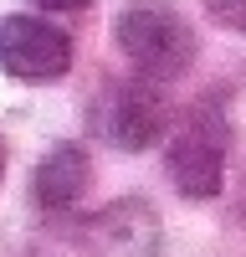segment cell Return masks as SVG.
<instances>
[{
	"instance_id": "cell-1",
	"label": "cell",
	"mask_w": 246,
	"mask_h": 257,
	"mask_svg": "<svg viewBox=\"0 0 246 257\" xmlns=\"http://www.w3.org/2000/svg\"><path fill=\"white\" fill-rule=\"evenodd\" d=\"M164 226L144 196H123L88 216H56L31 242V257H159Z\"/></svg>"
},
{
	"instance_id": "cell-2",
	"label": "cell",
	"mask_w": 246,
	"mask_h": 257,
	"mask_svg": "<svg viewBox=\"0 0 246 257\" xmlns=\"http://www.w3.org/2000/svg\"><path fill=\"white\" fill-rule=\"evenodd\" d=\"M113 41L128 57V67L144 82H154V88L180 77V72H190V62H195L190 21L174 6H164V0H134V6H123L118 21H113Z\"/></svg>"
},
{
	"instance_id": "cell-3",
	"label": "cell",
	"mask_w": 246,
	"mask_h": 257,
	"mask_svg": "<svg viewBox=\"0 0 246 257\" xmlns=\"http://www.w3.org/2000/svg\"><path fill=\"white\" fill-rule=\"evenodd\" d=\"M226 149H231V128H226L216 103H200V108L184 113V123L170 134L164 149V170H170V185L184 201H210L226 185Z\"/></svg>"
},
{
	"instance_id": "cell-4",
	"label": "cell",
	"mask_w": 246,
	"mask_h": 257,
	"mask_svg": "<svg viewBox=\"0 0 246 257\" xmlns=\"http://www.w3.org/2000/svg\"><path fill=\"white\" fill-rule=\"evenodd\" d=\"M164 123H170L164 118V93L154 82H144V77L108 82V88L92 98V128H98V139H108L113 149L138 155V149L159 144Z\"/></svg>"
},
{
	"instance_id": "cell-5",
	"label": "cell",
	"mask_w": 246,
	"mask_h": 257,
	"mask_svg": "<svg viewBox=\"0 0 246 257\" xmlns=\"http://www.w3.org/2000/svg\"><path fill=\"white\" fill-rule=\"evenodd\" d=\"M0 72L16 82H56L72 72V36L41 16H0Z\"/></svg>"
},
{
	"instance_id": "cell-6",
	"label": "cell",
	"mask_w": 246,
	"mask_h": 257,
	"mask_svg": "<svg viewBox=\"0 0 246 257\" xmlns=\"http://www.w3.org/2000/svg\"><path fill=\"white\" fill-rule=\"evenodd\" d=\"M88 180H92L88 149H82V144H56L52 155L36 165V175H31V196H36V206L56 221V216H67V211L82 201Z\"/></svg>"
},
{
	"instance_id": "cell-7",
	"label": "cell",
	"mask_w": 246,
	"mask_h": 257,
	"mask_svg": "<svg viewBox=\"0 0 246 257\" xmlns=\"http://www.w3.org/2000/svg\"><path fill=\"white\" fill-rule=\"evenodd\" d=\"M205 16H210L216 26L246 36V0H205Z\"/></svg>"
},
{
	"instance_id": "cell-8",
	"label": "cell",
	"mask_w": 246,
	"mask_h": 257,
	"mask_svg": "<svg viewBox=\"0 0 246 257\" xmlns=\"http://www.w3.org/2000/svg\"><path fill=\"white\" fill-rule=\"evenodd\" d=\"M41 11H88L92 0H36Z\"/></svg>"
},
{
	"instance_id": "cell-9",
	"label": "cell",
	"mask_w": 246,
	"mask_h": 257,
	"mask_svg": "<svg viewBox=\"0 0 246 257\" xmlns=\"http://www.w3.org/2000/svg\"><path fill=\"white\" fill-rule=\"evenodd\" d=\"M241 216H246V180H241Z\"/></svg>"
},
{
	"instance_id": "cell-10",
	"label": "cell",
	"mask_w": 246,
	"mask_h": 257,
	"mask_svg": "<svg viewBox=\"0 0 246 257\" xmlns=\"http://www.w3.org/2000/svg\"><path fill=\"white\" fill-rule=\"evenodd\" d=\"M0 175H6V144H0Z\"/></svg>"
}]
</instances>
